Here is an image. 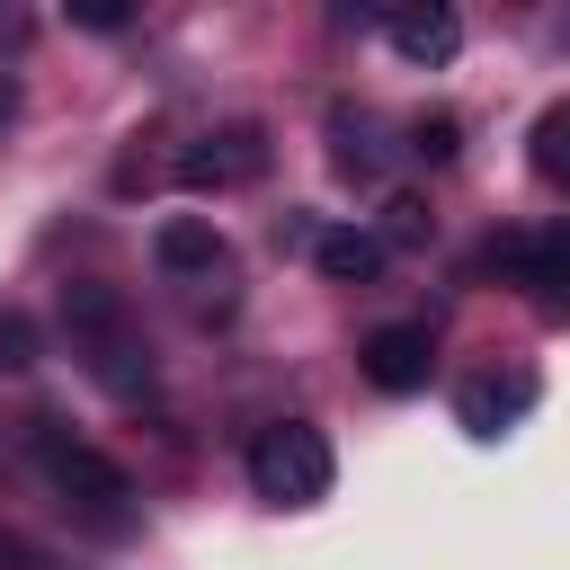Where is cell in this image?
Listing matches in <instances>:
<instances>
[{"label": "cell", "instance_id": "cell-1", "mask_svg": "<svg viewBox=\"0 0 570 570\" xmlns=\"http://www.w3.org/2000/svg\"><path fill=\"white\" fill-rule=\"evenodd\" d=\"M62 330H71V356L116 392V401H142L151 392V347L125 312L116 285H62Z\"/></svg>", "mask_w": 570, "mask_h": 570}, {"label": "cell", "instance_id": "cell-2", "mask_svg": "<svg viewBox=\"0 0 570 570\" xmlns=\"http://www.w3.org/2000/svg\"><path fill=\"white\" fill-rule=\"evenodd\" d=\"M36 428V454H45V472H53V490H62V508H80L89 525H125L134 517V481H125V463H107L98 445H80V436H62V419H27Z\"/></svg>", "mask_w": 570, "mask_h": 570}, {"label": "cell", "instance_id": "cell-3", "mask_svg": "<svg viewBox=\"0 0 570 570\" xmlns=\"http://www.w3.org/2000/svg\"><path fill=\"white\" fill-rule=\"evenodd\" d=\"M330 436L321 428H303V419H276V428H258L249 436V490L258 499H276V508H312V499H330Z\"/></svg>", "mask_w": 570, "mask_h": 570}, {"label": "cell", "instance_id": "cell-4", "mask_svg": "<svg viewBox=\"0 0 570 570\" xmlns=\"http://www.w3.org/2000/svg\"><path fill=\"white\" fill-rule=\"evenodd\" d=\"M258 169H267V125H249V116H232V125H214L205 142L178 151V187H240V178H258Z\"/></svg>", "mask_w": 570, "mask_h": 570}, {"label": "cell", "instance_id": "cell-5", "mask_svg": "<svg viewBox=\"0 0 570 570\" xmlns=\"http://www.w3.org/2000/svg\"><path fill=\"white\" fill-rule=\"evenodd\" d=\"M356 365H365L374 392H419L436 374V338H428V321H383V330H365Z\"/></svg>", "mask_w": 570, "mask_h": 570}, {"label": "cell", "instance_id": "cell-6", "mask_svg": "<svg viewBox=\"0 0 570 570\" xmlns=\"http://www.w3.org/2000/svg\"><path fill=\"white\" fill-rule=\"evenodd\" d=\"M383 36H392V53H401V62H454L463 18H454V9H436V0H428V9L410 0V9H383Z\"/></svg>", "mask_w": 570, "mask_h": 570}, {"label": "cell", "instance_id": "cell-7", "mask_svg": "<svg viewBox=\"0 0 570 570\" xmlns=\"http://www.w3.org/2000/svg\"><path fill=\"white\" fill-rule=\"evenodd\" d=\"M517 285L534 294V312H570V223H552V232H525V267H517Z\"/></svg>", "mask_w": 570, "mask_h": 570}, {"label": "cell", "instance_id": "cell-8", "mask_svg": "<svg viewBox=\"0 0 570 570\" xmlns=\"http://www.w3.org/2000/svg\"><path fill=\"white\" fill-rule=\"evenodd\" d=\"M383 258H392V249H383V232H356V223H330V232L312 240V267H321L330 285H374V276H383Z\"/></svg>", "mask_w": 570, "mask_h": 570}, {"label": "cell", "instance_id": "cell-9", "mask_svg": "<svg viewBox=\"0 0 570 570\" xmlns=\"http://www.w3.org/2000/svg\"><path fill=\"white\" fill-rule=\"evenodd\" d=\"M151 258H160L169 276H214V267H223V232H214L205 214H169V223L151 232Z\"/></svg>", "mask_w": 570, "mask_h": 570}, {"label": "cell", "instance_id": "cell-10", "mask_svg": "<svg viewBox=\"0 0 570 570\" xmlns=\"http://www.w3.org/2000/svg\"><path fill=\"white\" fill-rule=\"evenodd\" d=\"M454 410H463V428H472V436H499L508 419H525V410H534V374H481V383H463V401H454Z\"/></svg>", "mask_w": 570, "mask_h": 570}, {"label": "cell", "instance_id": "cell-11", "mask_svg": "<svg viewBox=\"0 0 570 570\" xmlns=\"http://www.w3.org/2000/svg\"><path fill=\"white\" fill-rule=\"evenodd\" d=\"M534 178L570 187V107H543L534 116Z\"/></svg>", "mask_w": 570, "mask_h": 570}, {"label": "cell", "instance_id": "cell-12", "mask_svg": "<svg viewBox=\"0 0 570 570\" xmlns=\"http://www.w3.org/2000/svg\"><path fill=\"white\" fill-rule=\"evenodd\" d=\"M330 134H338V151H330V160H338L347 178H374V169H383V142H374V125H365V116H338Z\"/></svg>", "mask_w": 570, "mask_h": 570}, {"label": "cell", "instance_id": "cell-13", "mask_svg": "<svg viewBox=\"0 0 570 570\" xmlns=\"http://www.w3.org/2000/svg\"><path fill=\"white\" fill-rule=\"evenodd\" d=\"M410 151H419L428 169H445V160L463 151V125H454L445 107H436V116H410Z\"/></svg>", "mask_w": 570, "mask_h": 570}, {"label": "cell", "instance_id": "cell-14", "mask_svg": "<svg viewBox=\"0 0 570 570\" xmlns=\"http://www.w3.org/2000/svg\"><path fill=\"white\" fill-rule=\"evenodd\" d=\"M36 365V321L18 303H0V374H27Z\"/></svg>", "mask_w": 570, "mask_h": 570}, {"label": "cell", "instance_id": "cell-15", "mask_svg": "<svg viewBox=\"0 0 570 570\" xmlns=\"http://www.w3.org/2000/svg\"><path fill=\"white\" fill-rule=\"evenodd\" d=\"M410 240H428V205L419 196H392L383 205V249H410Z\"/></svg>", "mask_w": 570, "mask_h": 570}, {"label": "cell", "instance_id": "cell-16", "mask_svg": "<svg viewBox=\"0 0 570 570\" xmlns=\"http://www.w3.org/2000/svg\"><path fill=\"white\" fill-rule=\"evenodd\" d=\"M0 570H53V561H45V552H36L18 525H0Z\"/></svg>", "mask_w": 570, "mask_h": 570}, {"label": "cell", "instance_id": "cell-17", "mask_svg": "<svg viewBox=\"0 0 570 570\" xmlns=\"http://www.w3.org/2000/svg\"><path fill=\"white\" fill-rule=\"evenodd\" d=\"M71 18H80V27H98V36H116V27H125V9H107V0H89V9H71Z\"/></svg>", "mask_w": 570, "mask_h": 570}, {"label": "cell", "instance_id": "cell-18", "mask_svg": "<svg viewBox=\"0 0 570 570\" xmlns=\"http://www.w3.org/2000/svg\"><path fill=\"white\" fill-rule=\"evenodd\" d=\"M9 107H18V89H9V80H0V125H9Z\"/></svg>", "mask_w": 570, "mask_h": 570}]
</instances>
